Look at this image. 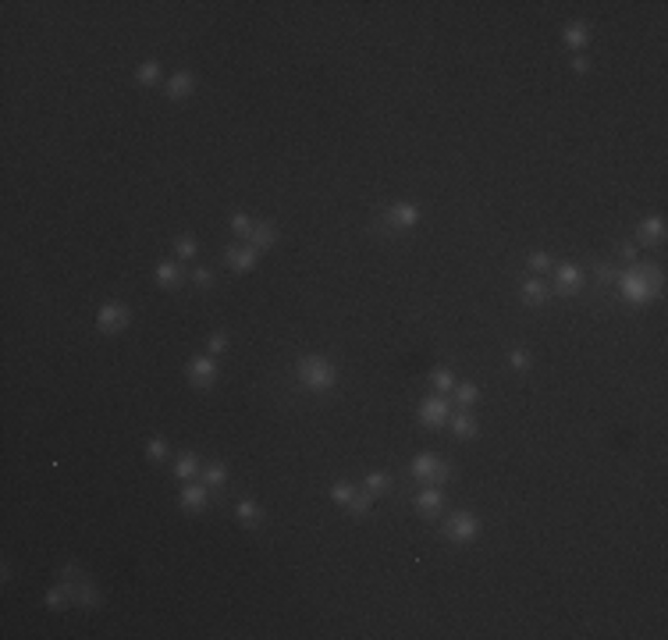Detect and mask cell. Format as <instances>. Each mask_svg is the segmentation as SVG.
<instances>
[{
	"label": "cell",
	"instance_id": "1",
	"mask_svg": "<svg viewBox=\"0 0 668 640\" xmlns=\"http://www.w3.org/2000/svg\"><path fill=\"white\" fill-rule=\"evenodd\" d=\"M661 285H664V277H661L657 267H640V263H633L629 270H622V274L615 277V295H618L622 302H629V306H647L650 299L661 295Z\"/></svg>",
	"mask_w": 668,
	"mask_h": 640
},
{
	"label": "cell",
	"instance_id": "2",
	"mask_svg": "<svg viewBox=\"0 0 668 640\" xmlns=\"http://www.w3.org/2000/svg\"><path fill=\"white\" fill-rule=\"evenodd\" d=\"M295 377L306 392H330L338 385V367L327 363L323 356H302L295 363Z\"/></svg>",
	"mask_w": 668,
	"mask_h": 640
},
{
	"label": "cell",
	"instance_id": "3",
	"mask_svg": "<svg viewBox=\"0 0 668 640\" xmlns=\"http://www.w3.org/2000/svg\"><path fill=\"white\" fill-rule=\"evenodd\" d=\"M420 221H423V210H420L416 203H391V206L381 210V217L370 224V231H377V235L409 231V228H416Z\"/></svg>",
	"mask_w": 668,
	"mask_h": 640
},
{
	"label": "cell",
	"instance_id": "4",
	"mask_svg": "<svg viewBox=\"0 0 668 640\" xmlns=\"http://www.w3.org/2000/svg\"><path fill=\"white\" fill-rule=\"evenodd\" d=\"M480 530H484L480 516H477V512H466V509L448 512V519L441 523V537L452 541V544H469V541L480 537Z\"/></svg>",
	"mask_w": 668,
	"mask_h": 640
},
{
	"label": "cell",
	"instance_id": "5",
	"mask_svg": "<svg viewBox=\"0 0 668 640\" xmlns=\"http://www.w3.org/2000/svg\"><path fill=\"white\" fill-rule=\"evenodd\" d=\"M128 320H132V306H125V302H104L100 313H96V328L104 335H111V331H125Z\"/></svg>",
	"mask_w": 668,
	"mask_h": 640
},
{
	"label": "cell",
	"instance_id": "6",
	"mask_svg": "<svg viewBox=\"0 0 668 640\" xmlns=\"http://www.w3.org/2000/svg\"><path fill=\"white\" fill-rule=\"evenodd\" d=\"M452 420V406H448V395H430L420 402V424L423 427H448Z\"/></svg>",
	"mask_w": 668,
	"mask_h": 640
},
{
	"label": "cell",
	"instance_id": "7",
	"mask_svg": "<svg viewBox=\"0 0 668 640\" xmlns=\"http://www.w3.org/2000/svg\"><path fill=\"white\" fill-rule=\"evenodd\" d=\"M185 374H189V385L210 388L217 381V363H213V356H192L189 367H185Z\"/></svg>",
	"mask_w": 668,
	"mask_h": 640
},
{
	"label": "cell",
	"instance_id": "8",
	"mask_svg": "<svg viewBox=\"0 0 668 640\" xmlns=\"http://www.w3.org/2000/svg\"><path fill=\"white\" fill-rule=\"evenodd\" d=\"M178 502H182V509H185V512H203V509H206V502H210V487H206V484H192V480H185V487H182Z\"/></svg>",
	"mask_w": 668,
	"mask_h": 640
},
{
	"label": "cell",
	"instance_id": "9",
	"mask_svg": "<svg viewBox=\"0 0 668 640\" xmlns=\"http://www.w3.org/2000/svg\"><path fill=\"white\" fill-rule=\"evenodd\" d=\"M224 260H228V267L235 270V274H249L256 263H260V249H252V245H242V249H228L224 253Z\"/></svg>",
	"mask_w": 668,
	"mask_h": 640
},
{
	"label": "cell",
	"instance_id": "10",
	"mask_svg": "<svg viewBox=\"0 0 668 640\" xmlns=\"http://www.w3.org/2000/svg\"><path fill=\"white\" fill-rule=\"evenodd\" d=\"M555 288H558L562 295H576V292L583 288V270H579L576 263H562L558 274H555Z\"/></svg>",
	"mask_w": 668,
	"mask_h": 640
},
{
	"label": "cell",
	"instance_id": "11",
	"mask_svg": "<svg viewBox=\"0 0 668 640\" xmlns=\"http://www.w3.org/2000/svg\"><path fill=\"white\" fill-rule=\"evenodd\" d=\"M445 505V491L438 484H427L423 491H416V512L420 516H438Z\"/></svg>",
	"mask_w": 668,
	"mask_h": 640
},
{
	"label": "cell",
	"instance_id": "12",
	"mask_svg": "<svg viewBox=\"0 0 668 640\" xmlns=\"http://www.w3.org/2000/svg\"><path fill=\"white\" fill-rule=\"evenodd\" d=\"M441 456H434V452H420L416 459H413V466H409V473L416 477V480H430L434 484V477H438V470H441Z\"/></svg>",
	"mask_w": 668,
	"mask_h": 640
},
{
	"label": "cell",
	"instance_id": "13",
	"mask_svg": "<svg viewBox=\"0 0 668 640\" xmlns=\"http://www.w3.org/2000/svg\"><path fill=\"white\" fill-rule=\"evenodd\" d=\"M192 89H196V75L192 72H174L167 79V86H164V93L171 100H185V96H192Z\"/></svg>",
	"mask_w": 668,
	"mask_h": 640
},
{
	"label": "cell",
	"instance_id": "14",
	"mask_svg": "<svg viewBox=\"0 0 668 640\" xmlns=\"http://www.w3.org/2000/svg\"><path fill=\"white\" fill-rule=\"evenodd\" d=\"M562 43L572 47V50L590 47V26H586V22H569V26L562 29Z\"/></svg>",
	"mask_w": 668,
	"mask_h": 640
},
{
	"label": "cell",
	"instance_id": "15",
	"mask_svg": "<svg viewBox=\"0 0 668 640\" xmlns=\"http://www.w3.org/2000/svg\"><path fill=\"white\" fill-rule=\"evenodd\" d=\"M636 238H640L643 245H657V242L664 238V221H661V217H643V221L636 224Z\"/></svg>",
	"mask_w": 668,
	"mask_h": 640
},
{
	"label": "cell",
	"instance_id": "16",
	"mask_svg": "<svg viewBox=\"0 0 668 640\" xmlns=\"http://www.w3.org/2000/svg\"><path fill=\"white\" fill-rule=\"evenodd\" d=\"M153 277H157L160 288H178L182 285V263L178 260H160L157 270H153Z\"/></svg>",
	"mask_w": 668,
	"mask_h": 640
},
{
	"label": "cell",
	"instance_id": "17",
	"mask_svg": "<svg viewBox=\"0 0 668 640\" xmlns=\"http://www.w3.org/2000/svg\"><path fill=\"white\" fill-rule=\"evenodd\" d=\"M72 605H79V608H100V594H96V587L89 583V580H79L75 587H72Z\"/></svg>",
	"mask_w": 668,
	"mask_h": 640
},
{
	"label": "cell",
	"instance_id": "18",
	"mask_svg": "<svg viewBox=\"0 0 668 640\" xmlns=\"http://www.w3.org/2000/svg\"><path fill=\"white\" fill-rule=\"evenodd\" d=\"M235 516H238V523H242V526H249V530L263 523V509H260L252 498H242V502L235 505Z\"/></svg>",
	"mask_w": 668,
	"mask_h": 640
},
{
	"label": "cell",
	"instance_id": "19",
	"mask_svg": "<svg viewBox=\"0 0 668 640\" xmlns=\"http://www.w3.org/2000/svg\"><path fill=\"white\" fill-rule=\"evenodd\" d=\"M277 238H281V231H277L274 224H256V228L249 231V245H252V249H270Z\"/></svg>",
	"mask_w": 668,
	"mask_h": 640
},
{
	"label": "cell",
	"instance_id": "20",
	"mask_svg": "<svg viewBox=\"0 0 668 640\" xmlns=\"http://www.w3.org/2000/svg\"><path fill=\"white\" fill-rule=\"evenodd\" d=\"M519 292H523V302H526V306H544V302H547V295H551V292H547V285H544V281H537V277L523 281V288H519Z\"/></svg>",
	"mask_w": 668,
	"mask_h": 640
},
{
	"label": "cell",
	"instance_id": "21",
	"mask_svg": "<svg viewBox=\"0 0 668 640\" xmlns=\"http://www.w3.org/2000/svg\"><path fill=\"white\" fill-rule=\"evenodd\" d=\"M448 424H452V434H455L459 441H469V438H477V434H480V427H477V420H473L469 413H455Z\"/></svg>",
	"mask_w": 668,
	"mask_h": 640
},
{
	"label": "cell",
	"instance_id": "22",
	"mask_svg": "<svg viewBox=\"0 0 668 640\" xmlns=\"http://www.w3.org/2000/svg\"><path fill=\"white\" fill-rule=\"evenodd\" d=\"M174 473H178L182 480H192V477L199 473V456H196V452H182L178 463H174Z\"/></svg>",
	"mask_w": 668,
	"mask_h": 640
},
{
	"label": "cell",
	"instance_id": "23",
	"mask_svg": "<svg viewBox=\"0 0 668 640\" xmlns=\"http://www.w3.org/2000/svg\"><path fill=\"white\" fill-rule=\"evenodd\" d=\"M203 484L213 491V487H224L228 484V466L224 463H210L206 470H203Z\"/></svg>",
	"mask_w": 668,
	"mask_h": 640
},
{
	"label": "cell",
	"instance_id": "24",
	"mask_svg": "<svg viewBox=\"0 0 668 640\" xmlns=\"http://www.w3.org/2000/svg\"><path fill=\"white\" fill-rule=\"evenodd\" d=\"M135 82L139 86H157L160 82V61H143L139 72H135Z\"/></svg>",
	"mask_w": 668,
	"mask_h": 640
},
{
	"label": "cell",
	"instance_id": "25",
	"mask_svg": "<svg viewBox=\"0 0 668 640\" xmlns=\"http://www.w3.org/2000/svg\"><path fill=\"white\" fill-rule=\"evenodd\" d=\"M430 381H434L438 395H448V392H455V374H452L448 367H438V370L430 374Z\"/></svg>",
	"mask_w": 668,
	"mask_h": 640
},
{
	"label": "cell",
	"instance_id": "26",
	"mask_svg": "<svg viewBox=\"0 0 668 640\" xmlns=\"http://www.w3.org/2000/svg\"><path fill=\"white\" fill-rule=\"evenodd\" d=\"M72 587L75 583H68V580L61 587H50L47 590V608H65V601H72Z\"/></svg>",
	"mask_w": 668,
	"mask_h": 640
},
{
	"label": "cell",
	"instance_id": "27",
	"mask_svg": "<svg viewBox=\"0 0 668 640\" xmlns=\"http://www.w3.org/2000/svg\"><path fill=\"white\" fill-rule=\"evenodd\" d=\"M594 277H597V285L604 288V285H615L618 270H615V263H608V260H594Z\"/></svg>",
	"mask_w": 668,
	"mask_h": 640
},
{
	"label": "cell",
	"instance_id": "28",
	"mask_svg": "<svg viewBox=\"0 0 668 640\" xmlns=\"http://www.w3.org/2000/svg\"><path fill=\"white\" fill-rule=\"evenodd\" d=\"M473 402H480V388L477 385H455V406H473Z\"/></svg>",
	"mask_w": 668,
	"mask_h": 640
},
{
	"label": "cell",
	"instance_id": "29",
	"mask_svg": "<svg viewBox=\"0 0 668 640\" xmlns=\"http://www.w3.org/2000/svg\"><path fill=\"white\" fill-rule=\"evenodd\" d=\"M370 505H374V495H370V491L363 487V491H356V495H352V502H349V512H352V516H367V512H370Z\"/></svg>",
	"mask_w": 668,
	"mask_h": 640
},
{
	"label": "cell",
	"instance_id": "30",
	"mask_svg": "<svg viewBox=\"0 0 668 640\" xmlns=\"http://www.w3.org/2000/svg\"><path fill=\"white\" fill-rule=\"evenodd\" d=\"M363 487H367L370 495H384V491L391 487V473H370V477L363 480Z\"/></svg>",
	"mask_w": 668,
	"mask_h": 640
},
{
	"label": "cell",
	"instance_id": "31",
	"mask_svg": "<svg viewBox=\"0 0 668 640\" xmlns=\"http://www.w3.org/2000/svg\"><path fill=\"white\" fill-rule=\"evenodd\" d=\"M352 495H356V487H352L349 480H338V484L330 487V498L338 502V505H349V502H352Z\"/></svg>",
	"mask_w": 668,
	"mask_h": 640
},
{
	"label": "cell",
	"instance_id": "32",
	"mask_svg": "<svg viewBox=\"0 0 668 640\" xmlns=\"http://www.w3.org/2000/svg\"><path fill=\"white\" fill-rule=\"evenodd\" d=\"M174 253H178V260H196V253H199V242L185 235V238H178V242H174Z\"/></svg>",
	"mask_w": 668,
	"mask_h": 640
},
{
	"label": "cell",
	"instance_id": "33",
	"mask_svg": "<svg viewBox=\"0 0 668 640\" xmlns=\"http://www.w3.org/2000/svg\"><path fill=\"white\" fill-rule=\"evenodd\" d=\"M146 456H150L153 463H160V459H167V456H171V445H167L164 438H153V441L146 445Z\"/></svg>",
	"mask_w": 668,
	"mask_h": 640
},
{
	"label": "cell",
	"instance_id": "34",
	"mask_svg": "<svg viewBox=\"0 0 668 640\" xmlns=\"http://www.w3.org/2000/svg\"><path fill=\"white\" fill-rule=\"evenodd\" d=\"M252 228H256V221H252L249 214H235V217H231V231H235V235H245V238H249Z\"/></svg>",
	"mask_w": 668,
	"mask_h": 640
},
{
	"label": "cell",
	"instance_id": "35",
	"mask_svg": "<svg viewBox=\"0 0 668 640\" xmlns=\"http://www.w3.org/2000/svg\"><path fill=\"white\" fill-rule=\"evenodd\" d=\"M206 353H210V356L228 353V335H224V331H213V335H210V342H206Z\"/></svg>",
	"mask_w": 668,
	"mask_h": 640
},
{
	"label": "cell",
	"instance_id": "36",
	"mask_svg": "<svg viewBox=\"0 0 668 640\" xmlns=\"http://www.w3.org/2000/svg\"><path fill=\"white\" fill-rule=\"evenodd\" d=\"M526 267H530V270H537V274H540V270H547V267H551V256H547V253H540V249H537V253H530V260H526Z\"/></svg>",
	"mask_w": 668,
	"mask_h": 640
},
{
	"label": "cell",
	"instance_id": "37",
	"mask_svg": "<svg viewBox=\"0 0 668 640\" xmlns=\"http://www.w3.org/2000/svg\"><path fill=\"white\" fill-rule=\"evenodd\" d=\"M192 285H196V288H210V285H213V270H210V267H196V270H192Z\"/></svg>",
	"mask_w": 668,
	"mask_h": 640
},
{
	"label": "cell",
	"instance_id": "38",
	"mask_svg": "<svg viewBox=\"0 0 668 640\" xmlns=\"http://www.w3.org/2000/svg\"><path fill=\"white\" fill-rule=\"evenodd\" d=\"M508 363H512L516 370H526V367H530V353H526L523 346H516V349H512V356H508Z\"/></svg>",
	"mask_w": 668,
	"mask_h": 640
},
{
	"label": "cell",
	"instance_id": "39",
	"mask_svg": "<svg viewBox=\"0 0 668 640\" xmlns=\"http://www.w3.org/2000/svg\"><path fill=\"white\" fill-rule=\"evenodd\" d=\"M61 576H65L68 583H79V580H82V569L72 562V565H65V569H61Z\"/></svg>",
	"mask_w": 668,
	"mask_h": 640
},
{
	"label": "cell",
	"instance_id": "40",
	"mask_svg": "<svg viewBox=\"0 0 668 640\" xmlns=\"http://www.w3.org/2000/svg\"><path fill=\"white\" fill-rule=\"evenodd\" d=\"M572 72H576V75H586V72H590V61H586L583 54H576V57H572Z\"/></svg>",
	"mask_w": 668,
	"mask_h": 640
},
{
	"label": "cell",
	"instance_id": "41",
	"mask_svg": "<svg viewBox=\"0 0 668 640\" xmlns=\"http://www.w3.org/2000/svg\"><path fill=\"white\" fill-rule=\"evenodd\" d=\"M618 256H622L625 263H636V245H618Z\"/></svg>",
	"mask_w": 668,
	"mask_h": 640
}]
</instances>
